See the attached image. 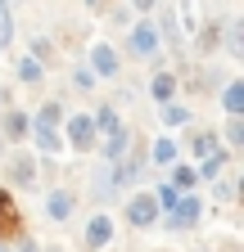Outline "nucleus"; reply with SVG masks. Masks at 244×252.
<instances>
[{"instance_id":"nucleus-13","label":"nucleus","mask_w":244,"mask_h":252,"mask_svg":"<svg viewBox=\"0 0 244 252\" xmlns=\"http://www.w3.org/2000/svg\"><path fill=\"white\" fill-rule=\"evenodd\" d=\"M86 194H90V203H95V207H104V212H113V207L122 203L118 185H113V176H109V162H100L95 171H90V185H86Z\"/></svg>"},{"instance_id":"nucleus-21","label":"nucleus","mask_w":244,"mask_h":252,"mask_svg":"<svg viewBox=\"0 0 244 252\" xmlns=\"http://www.w3.org/2000/svg\"><path fill=\"white\" fill-rule=\"evenodd\" d=\"M217 99H222L226 117H244V77H226V86L217 90Z\"/></svg>"},{"instance_id":"nucleus-32","label":"nucleus","mask_w":244,"mask_h":252,"mask_svg":"<svg viewBox=\"0 0 244 252\" xmlns=\"http://www.w3.org/2000/svg\"><path fill=\"white\" fill-rule=\"evenodd\" d=\"M154 5H159V0H127V9H131L136 18H149V14H154Z\"/></svg>"},{"instance_id":"nucleus-35","label":"nucleus","mask_w":244,"mask_h":252,"mask_svg":"<svg viewBox=\"0 0 244 252\" xmlns=\"http://www.w3.org/2000/svg\"><path fill=\"white\" fill-rule=\"evenodd\" d=\"M41 252H64V243H41Z\"/></svg>"},{"instance_id":"nucleus-9","label":"nucleus","mask_w":244,"mask_h":252,"mask_svg":"<svg viewBox=\"0 0 244 252\" xmlns=\"http://www.w3.org/2000/svg\"><path fill=\"white\" fill-rule=\"evenodd\" d=\"M176 140H181V158H186V162H199V158H208V153H217V149H222L217 126H203L199 117H195Z\"/></svg>"},{"instance_id":"nucleus-3","label":"nucleus","mask_w":244,"mask_h":252,"mask_svg":"<svg viewBox=\"0 0 244 252\" xmlns=\"http://www.w3.org/2000/svg\"><path fill=\"white\" fill-rule=\"evenodd\" d=\"M203 216H208V207H203L199 189H195V194H181L172 212L159 216V230H167V234H195V230L203 225Z\"/></svg>"},{"instance_id":"nucleus-17","label":"nucleus","mask_w":244,"mask_h":252,"mask_svg":"<svg viewBox=\"0 0 244 252\" xmlns=\"http://www.w3.org/2000/svg\"><path fill=\"white\" fill-rule=\"evenodd\" d=\"M190 122H195V108H190L186 99H167V104H159V126H163V131L181 135Z\"/></svg>"},{"instance_id":"nucleus-23","label":"nucleus","mask_w":244,"mask_h":252,"mask_svg":"<svg viewBox=\"0 0 244 252\" xmlns=\"http://www.w3.org/2000/svg\"><path fill=\"white\" fill-rule=\"evenodd\" d=\"M235 162V153H226V149H217V153H208V158H199L195 162V176H199V185H208V180H217L226 167Z\"/></svg>"},{"instance_id":"nucleus-25","label":"nucleus","mask_w":244,"mask_h":252,"mask_svg":"<svg viewBox=\"0 0 244 252\" xmlns=\"http://www.w3.org/2000/svg\"><path fill=\"white\" fill-rule=\"evenodd\" d=\"M18 220H23V216H18V207H14V194L0 185V239H14V234L23 230Z\"/></svg>"},{"instance_id":"nucleus-16","label":"nucleus","mask_w":244,"mask_h":252,"mask_svg":"<svg viewBox=\"0 0 244 252\" xmlns=\"http://www.w3.org/2000/svg\"><path fill=\"white\" fill-rule=\"evenodd\" d=\"M131 140H136V126H131V122H122L118 131H113V135H104V140L95 144V153H100V162H118V158L127 153V149H131Z\"/></svg>"},{"instance_id":"nucleus-34","label":"nucleus","mask_w":244,"mask_h":252,"mask_svg":"<svg viewBox=\"0 0 244 252\" xmlns=\"http://www.w3.org/2000/svg\"><path fill=\"white\" fill-rule=\"evenodd\" d=\"M9 104H14V90H9V86H0V108H9Z\"/></svg>"},{"instance_id":"nucleus-22","label":"nucleus","mask_w":244,"mask_h":252,"mask_svg":"<svg viewBox=\"0 0 244 252\" xmlns=\"http://www.w3.org/2000/svg\"><path fill=\"white\" fill-rule=\"evenodd\" d=\"M14 81L27 86V90H37V86H45V68H41L32 54H18L14 59Z\"/></svg>"},{"instance_id":"nucleus-15","label":"nucleus","mask_w":244,"mask_h":252,"mask_svg":"<svg viewBox=\"0 0 244 252\" xmlns=\"http://www.w3.org/2000/svg\"><path fill=\"white\" fill-rule=\"evenodd\" d=\"M37 158H64L68 144H64V131H54V126H32V135H27Z\"/></svg>"},{"instance_id":"nucleus-8","label":"nucleus","mask_w":244,"mask_h":252,"mask_svg":"<svg viewBox=\"0 0 244 252\" xmlns=\"http://www.w3.org/2000/svg\"><path fill=\"white\" fill-rule=\"evenodd\" d=\"M59 131H64V144H68V153H77V158L95 153V144H100V135H95V122H90V108H81V113H68Z\"/></svg>"},{"instance_id":"nucleus-2","label":"nucleus","mask_w":244,"mask_h":252,"mask_svg":"<svg viewBox=\"0 0 244 252\" xmlns=\"http://www.w3.org/2000/svg\"><path fill=\"white\" fill-rule=\"evenodd\" d=\"M0 171H5V189L9 194H37L41 189V162H37V153L27 144H14L5 153V162H0Z\"/></svg>"},{"instance_id":"nucleus-18","label":"nucleus","mask_w":244,"mask_h":252,"mask_svg":"<svg viewBox=\"0 0 244 252\" xmlns=\"http://www.w3.org/2000/svg\"><path fill=\"white\" fill-rule=\"evenodd\" d=\"M208 194H212V203L235 207V203H240V171H235V167H226L217 180H208Z\"/></svg>"},{"instance_id":"nucleus-12","label":"nucleus","mask_w":244,"mask_h":252,"mask_svg":"<svg viewBox=\"0 0 244 252\" xmlns=\"http://www.w3.org/2000/svg\"><path fill=\"white\" fill-rule=\"evenodd\" d=\"M145 94L154 99V108L167 104V99H181V77H176V68H149Z\"/></svg>"},{"instance_id":"nucleus-24","label":"nucleus","mask_w":244,"mask_h":252,"mask_svg":"<svg viewBox=\"0 0 244 252\" xmlns=\"http://www.w3.org/2000/svg\"><path fill=\"white\" fill-rule=\"evenodd\" d=\"M64 117H68V104L59 99V94L32 108V126H54V131H59V126H64Z\"/></svg>"},{"instance_id":"nucleus-27","label":"nucleus","mask_w":244,"mask_h":252,"mask_svg":"<svg viewBox=\"0 0 244 252\" xmlns=\"http://www.w3.org/2000/svg\"><path fill=\"white\" fill-rule=\"evenodd\" d=\"M217 140H222L226 153H240V149H244V117H226V122L217 126Z\"/></svg>"},{"instance_id":"nucleus-29","label":"nucleus","mask_w":244,"mask_h":252,"mask_svg":"<svg viewBox=\"0 0 244 252\" xmlns=\"http://www.w3.org/2000/svg\"><path fill=\"white\" fill-rule=\"evenodd\" d=\"M27 54H32L41 68H50L59 59V45H54V36H27Z\"/></svg>"},{"instance_id":"nucleus-38","label":"nucleus","mask_w":244,"mask_h":252,"mask_svg":"<svg viewBox=\"0 0 244 252\" xmlns=\"http://www.w3.org/2000/svg\"><path fill=\"white\" fill-rule=\"evenodd\" d=\"M9 5H14V9H18V5H23V0H9Z\"/></svg>"},{"instance_id":"nucleus-14","label":"nucleus","mask_w":244,"mask_h":252,"mask_svg":"<svg viewBox=\"0 0 244 252\" xmlns=\"http://www.w3.org/2000/svg\"><path fill=\"white\" fill-rule=\"evenodd\" d=\"M217 50H222L231 63L244 59V18H240V14H226V18H222V41H217Z\"/></svg>"},{"instance_id":"nucleus-28","label":"nucleus","mask_w":244,"mask_h":252,"mask_svg":"<svg viewBox=\"0 0 244 252\" xmlns=\"http://www.w3.org/2000/svg\"><path fill=\"white\" fill-rule=\"evenodd\" d=\"M68 90H77V94H95L100 81H95V72H90L86 63H73V68H68Z\"/></svg>"},{"instance_id":"nucleus-6","label":"nucleus","mask_w":244,"mask_h":252,"mask_svg":"<svg viewBox=\"0 0 244 252\" xmlns=\"http://www.w3.org/2000/svg\"><path fill=\"white\" fill-rule=\"evenodd\" d=\"M113 243H118V216L104 212V207H95L81 220V248L86 252H109Z\"/></svg>"},{"instance_id":"nucleus-5","label":"nucleus","mask_w":244,"mask_h":252,"mask_svg":"<svg viewBox=\"0 0 244 252\" xmlns=\"http://www.w3.org/2000/svg\"><path fill=\"white\" fill-rule=\"evenodd\" d=\"M86 68L95 72V81H104V86H113V81H122V68H127V59H122V50L113 45V41H90V50H86Z\"/></svg>"},{"instance_id":"nucleus-20","label":"nucleus","mask_w":244,"mask_h":252,"mask_svg":"<svg viewBox=\"0 0 244 252\" xmlns=\"http://www.w3.org/2000/svg\"><path fill=\"white\" fill-rule=\"evenodd\" d=\"M163 180L176 189V194H195L199 189V176H195V162H186V158H176V162L163 171Z\"/></svg>"},{"instance_id":"nucleus-33","label":"nucleus","mask_w":244,"mask_h":252,"mask_svg":"<svg viewBox=\"0 0 244 252\" xmlns=\"http://www.w3.org/2000/svg\"><path fill=\"white\" fill-rule=\"evenodd\" d=\"M109 5H113V0H86V9H90V14H104Z\"/></svg>"},{"instance_id":"nucleus-7","label":"nucleus","mask_w":244,"mask_h":252,"mask_svg":"<svg viewBox=\"0 0 244 252\" xmlns=\"http://www.w3.org/2000/svg\"><path fill=\"white\" fill-rule=\"evenodd\" d=\"M77 203H81V194L73 185H45V198H41V212H45V220L50 225H68V220H77Z\"/></svg>"},{"instance_id":"nucleus-4","label":"nucleus","mask_w":244,"mask_h":252,"mask_svg":"<svg viewBox=\"0 0 244 252\" xmlns=\"http://www.w3.org/2000/svg\"><path fill=\"white\" fill-rule=\"evenodd\" d=\"M122 225H127L131 234H145V230H154L159 225V203H154V194L149 189H131V194H122Z\"/></svg>"},{"instance_id":"nucleus-1","label":"nucleus","mask_w":244,"mask_h":252,"mask_svg":"<svg viewBox=\"0 0 244 252\" xmlns=\"http://www.w3.org/2000/svg\"><path fill=\"white\" fill-rule=\"evenodd\" d=\"M122 59H131V63H149V68H172V59L159 41V27L154 18H131L127 27H122Z\"/></svg>"},{"instance_id":"nucleus-31","label":"nucleus","mask_w":244,"mask_h":252,"mask_svg":"<svg viewBox=\"0 0 244 252\" xmlns=\"http://www.w3.org/2000/svg\"><path fill=\"white\" fill-rule=\"evenodd\" d=\"M104 14H109V23H113V27H127V23H131V18H136V14H131V9H127V0H122V5H109V9H104Z\"/></svg>"},{"instance_id":"nucleus-37","label":"nucleus","mask_w":244,"mask_h":252,"mask_svg":"<svg viewBox=\"0 0 244 252\" xmlns=\"http://www.w3.org/2000/svg\"><path fill=\"white\" fill-rule=\"evenodd\" d=\"M195 252H217V248H212V243H203V248H195Z\"/></svg>"},{"instance_id":"nucleus-19","label":"nucleus","mask_w":244,"mask_h":252,"mask_svg":"<svg viewBox=\"0 0 244 252\" xmlns=\"http://www.w3.org/2000/svg\"><path fill=\"white\" fill-rule=\"evenodd\" d=\"M90 122H95V135L104 140V135H113V131H118V126L127 122V117H122V108H118L113 99H100L95 108H90Z\"/></svg>"},{"instance_id":"nucleus-11","label":"nucleus","mask_w":244,"mask_h":252,"mask_svg":"<svg viewBox=\"0 0 244 252\" xmlns=\"http://www.w3.org/2000/svg\"><path fill=\"white\" fill-rule=\"evenodd\" d=\"M145 158H149V171H167L181 158V140L172 131H159L154 140H145Z\"/></svg>"},{"instance_id":"nucleus-26","label":"nucleus","mask_w":244,"mask_h":252,"mask_svg":"<svg viewBox=\"0 0 244 252\" xmlns=\"http://www.w3.org/2000/svg\"><path fill=\"white\" fill-rule=\"evenodd\" d=\"M18 41V18H14V5L9 0H0V54H9Z\"/></svg>"},{"instance_id":"nucleus-10","label":"nucleus","mask_w":244,"mask_h":252,"mask_svg":"<svg viewBox=\"0 0 244 252\" xmlns=\"http://www.w3.org/2000/svg\"><path fill=\"white\" fill-rule=\"evenodd\" d=\"M0 135H5V144H27V135H32V113H27L23 104H9L0 108Z\"/></svg>"},{"instance_id":"nucleus-30","label":"nucleus","mask_w":244,"mask_h":252,"mask_svg":"<svg viewBox=\"0 0 244 252\" xmlns=\"http://www.w3.org/2000/svg\"><path fill=\"white\" fill-rule=\"evenodd\" d=\"M9 252H41V239L27 234V230H18V234L9 239Z\"/></svg>"},{"instance_id":"nucleus-36","label":"nucleus","mask_w":244,"mask_h":252,"mask_svg":"<svg viewBox=\"0 0 244 252\" xmlns=\"http://www.w3.org/2000/svg\"><path fill=\"white\" fill-rule=\"evenodd\" d=\"M5 153H9V144H5V135H0V162H5Z\"/></svg>"},{"instance_id":"nucleus-39","label":"nucleus","mask_w":244,"mask_h":252,"mask_svg":"<svg viewBox=\"0 0 244 252\" xmlns=\"http://www.w3.org/2000/svg\"><path fill=\"white\" fill-rule=\"evenodd\" d=\"M159 252H163V248H159Z\"/></svg>"}]
</instances>
